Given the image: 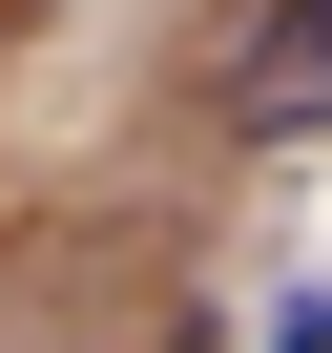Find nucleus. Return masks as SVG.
Here are the masks:
<instances>
[{
  "label": "nucleus",
  "mask_w": 332,
  "mask_h": 353,
  "mask_svg": "<svg viewBox=\"0 0 332 353\" xmlns=\"http://www.w3.org/2000/svg\"><path fill=\"white\" fill-rule=\"evenodd\" d=\"M208 104H229L249 145H332V0H249L229 63H208Z\"/></svg>",
  "instance_id": "obj_1"
},
{
  "label": "nucleus",
  "mask_w": 332,
  "mask_h": 353,
  "mask_svg": "<svg viewBox=\"0 0 332 353\" xmlns=\"http://www.w3.org/2000/svg\"><path fill=\"white\" fill-rule=\"evenodd\" d=\"M270 353H332V291H291V312H270Z\"/></svg>",
  "instance_id": "obj_2"
}]
</instances>
